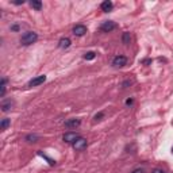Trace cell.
Segmentation results:
<instances>
[{
	"label": "cell",
	"mask_w": 173,
	"mask_h": 173,
	"mask_svg": "<svg viewBox=\"0 0 173 173\" xmlns=\"http://www.w3.org/2000/svg\"><path fill=\"white\" fill-rule=\"evenodd\" d=\"M150 62H151L150 60H145V61H144V64H150Z\"/></svg>",
	"instance_id": "cell-22"
},
{
	"label": "cell",
	"mask_w": 173,
	"mask_h": 173,
	"mask_svg": "<svg viewBox=\"0 0 173 173\" xmlns=\"http://www.w3.org/2000/svg\"><path fill=\"white\" fill-rule=\"evenodd\" d=\"M122 41H123L124 45H128L130 43V33H123V37H122Z\"/></svg>",
	"instance_id": "cell-14"
},
{
	"label": "cell",
	"mask_w": 173,
	"mask_h": 173,
	"mask_svg": "<svg viewBox=\"0 0 173 173\" xmlns=\"http://www.w3.org/2000/svg\"><path fill=\"white\" fill-rule=\"evenodd\" d=\"M30 6H31L33 8H35L37 11H39V10L42 8V3H41L39 0H31V2H30Z\"/></svg>",
	"instance_id": "cell-12"
},
{
	"label": "cell",
	"mask_w": 173,
	"mask_h": 173,
	"mask_svg": "<svg viewBox=\"0 0 173 173\" xmlns=\"http://www.w3.org/2000/svg\"><path fill=\"white\" fill-rule=\"evenodd\" d=\"M77 138H80V137H79V134H76V133H65L62 137V140L65 142H68V144H73Z\"/></svg>",
	"instance_id": "cell-6"
},
{
	"label": "cell",
	"mask_w": 173,
	"mask_h": 173,
	"mask_svg": "<svg viewBox=\"0 0 173 173\" xmlns=\"http://www.w3.org/2000/svg\"><path fill=\"white\" fill-rule=\"evenodd\" d=\"M80 126V119H69L65 122V127L68 128H76Z\"/></svg>",
	"instance_id": "cell-9"
},
{
	"label": "cell",
	"mask_w": 173,
	"mask_h": 173,
	"mask_svg": "<svg viewBox=\"0 0 173 173\" xmlns=\"http://www.w3.org/2000/svg\"><path fill=\"white\" fill-rule=\"evenodd\" d=\"M38 39V35H37V33H34V31H27L25 33L22 35V38H20V43L22 45H25V46H29V45H31V43H34L35 41Z\"/></svg>",
	"instance_id": "cell-1"
},
{
	"label": "cell",
	"mask_w": 173,
	"mask_h": 173,
	"mask_svg": "<svg viewBox=\"0 0 173 173\" xmlns=\"http://www.w3.org/2000/svg\"><path fill=\"white\" fill-rule=\"evenodd\" d=\"M46 81V76L45 74H41V76L35 77V79H33L29 83V87H37V85H41V84H43Z\"/></svg>",
	"instance_id": "cell-5"
},
{
	"label": "cell",
	"mask_w": 173,
	"mask_h": 173,
	"mask_svg": "<svg viewBox=\"0 0 173 173\" xmlns=\"http://www.w3.org/2000/svg\"><path fill=\"white\" fill-rule=\"evenodd\" d=\"M58 46L61 49H68V47L70 46V39L69 38H61L58 42Z\"/></svg>",
	"instance_id": "cell-11"
},
{
	"label": "cell",
	"mask_w": 173,
	"mask_h": 173,
	"mask_svg": "<svg viewBox=\"0 0 173 173\" xmlns=\"http://www.w3.org/2000/svg\"><path fill=\"white\" fill-rule=\"evenodd\" d=\"M95 57H96V54H95L93 52H88V53L84 54V58L85 60H93Z\"/></svg>",
	"instance_id": "cell-16"
},
{
	"label": "cell",
	"mask_w": 173,
	"mask_h": 173,
	"mask_svg": "<svg viewBox=\"0 0 173 173\" xmlns=\"http://www.w3.org/2000/svg\"><path fill=\"white\" fill-rule=\"evenodd\" d=\"M151 173H165V172L162 171V169H153V172Z\"/></svg>",
	"instance_id": "cell-18"
},
{
	"label": "cell",
	"mask_w": 173,
	"mask_h": 173,
	"mask_svg": "<svg viewBox=\"0 0 173 173\" xmlns=\"http://www.w3.org/2000/svg\"><path fill=\"white\" fill-rule=\"evenodd\" d=\"M26 141H29V142H37V141H38V135H35V134H34V135H31V134L27 135Z\"/></svg>",
	"instance_id": "cell-15"
},
{
	"label": "cell",
	"mask_w": 173,
	"mask_h": 173,
	"mask_svg": "<svg viewBox=\"0 0 173 173\" xmlns=\"http://www.w3.org/2000/svg\"><path fill=\"white\" fill-rule=\"evenodd\" d=\"M73 147H74V150H79V151L84 150V149L87 147V140L83 137L77 138V140L73 142Z\"/></svg>",
	"instance_id": "cell-3"
},
{
	"label": "cell",
	"mask_w": 173,
	"mask_h": 173,
	"mask_svg": "<svg viewBox=\"0 0 173 173\" xmlns=\"http://www.w3.org/2000/svg\"><path fill=\"white\" fill-rule=\"evenodd\" d=\"M101 116H103V114H97L96 116H95V119H96V120H99V119H100Z\"/></svg>",
	"instance_id": "cell-20"
},
{
	"label": "cell",
	"mask_w": 173,
	"mask_h": 173,
	"mask_svg": "<svg viewBox=\"0 0 173 173\" xmlns=\"http://www.w3.org/2000/svg\"><path fill=\"white\" fill-rule=\"evenodd\" d=\"M12 106H14V101H11V100L3 101V103H2V111H3V112H8V111L12 108Z\"/></svg>",
	"instance_id": "cell-10"
},
{
	"label": "cell",
	"mask_w": 173,
	"mask_h": 173,
	"mask_svg": "<svg viewBox=\"0 0 173 173\" xmlns=\"http://www.w3.org/2000/svg\"><path fill=\"white\" fill-rule=\"evenodd\" d=\"M133 173H144V171L142 169H135V171H133Z\"/></svg>",
	"instance_id": "cell-21"
},
{
	"label": "cell",
	"mask_w": 173,
	"mask_h": 173,
	"mask_svg": "<svg viewBox=\"0 0 173 173\" xmlns=\"http://www.w3.org/2000/svg\"><path fill=\"white\" fill-rule=\"evenodd\" d=\"M127 64V58L124 56H116L112 60V66L114 68H122Z\"/></svg>",
	"instance_id": "cell-4"
},
{
	"label": "cell",
	"mask_w": 173,
	"mask_h": 173,
	"mask_svg": "<svg viewBox=\"0 0 173 173\" xmlns=\"http://www.w3.org/2000/svg\"><path fill=\"white\" fill-rule=\"evenodd\" d=\"M85 33H87V27H85V26L77 25V26L73 27V34H74L76 37H83Z\"/></svg>",
	"instance_id": "cell-7"
},
{
	"label": "cell",
	"mask_w": 173,
	"mask_h": 173,
	"mask_svg": "<svg viewBox=\"0 0 173 173\" xmlns=\"http://www.w3.org/2000/svg\"><path fill=\"white\" fill-rule=\"evenodd\" d=\"M133 101H134L133 99H127L126 100V104H127V106H131V104H133Z\"/></svg>",
	"instance_id": "cell-19"
},
{
	"label": "cell",
	"mask_w": 173,
	"mask_h": 173,
	"mask_svg": "<svg viewBox=\"0 0 173 173\" xmlns=\"http://www.w3.org/2000/svg\"><path fill=\"white\" fill-rule=\"evenodd\" d=\"M2 91H0V95H2V96H4L6 95V79H3L2 80Z\"/></svg>",
	"instance_id": "cell-17"
},
{
	"label": "cell",
	"mask_w": 173,
	"mask_h": 173,
	"mask_svg": "<svg viewBox=\"0 0 173 173\" xmlns=\"http://www.w3.org/2000/svg\"><path fill=\"white\" fill-rule=\"evenodd\" d=\"M115 29H116V23L112 22V20H106V22H103V25L100 26V30L103 33H111Z\"/></svg>",
	"instance_id": "cell-2"
},
{
	"label": "cell",
	"mask_w": 173,
	"mask_h": 173,
	"mask_svg": "<svg viewBox=\"0 0 173 173\" xmlns=\"http://www.w3.org/2000/svg\"><path fill=\"white\" fill-rule=\"evenodd\" d=\"M10 123H11V120H10L8 118H4V119L2 120V123H0V128H2V130H6V128L10 126Z\"/></svg>",
	"instance_id": "cell-13"
},
{
	"label": "cell",
	"mask_w": 173,
	"mask_h": 173,
	"mask_svg": "<svg viewBox=\"0 0 173 173\" xmlns=\"http://www.w3.org/2000/svg\"><path fill=\"white\" fill-rule=\"evenodd\" d=\"M172 153H173V147H172Z\"/></svg>",
	"instance_id": "cell-23"
},
{
	"label": "cell",
	"mask_w": 173,
	"mask_h": 173,
	"mask_svg": "<svg viewBox=\"0 0 173 173\" xmlns=\"http://www.w3.org/2000/svg\"><path fill=\"white\" fill-rule=\"evenodd\" d=\"M101 11H104V12H110L111 10L114 8V4H112V2H110V0H106V2H103L101 3Z\"/></svg>",
	"instance_id": "cell-8"
}]
</instances>
